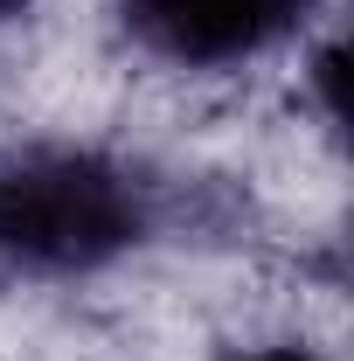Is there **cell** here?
<instances>
[{"label":"cell","mask_w":354,"mask_h":361,"mask_svg":"<svg viewBox=\"0 0 354 361\" xmlns=\"http://www.w3.org/2000/svg\"><path fill=\"white\" fill-rule=\"evenodd\" d=\"M146 229L139 180L90 146H28L0 160V264L21 278H90Z\"/></svg>","instance_id":"6da1fadb"},{"label":"cell","mask_w":354,"mask_h":361,"mask_svg":"<svg viewBox=\"0 0 354 361\" xmlns=\"http://www.w3.org/2000/svg\"><path fill=\"white\" fill-rule=\"evenodd\" d=\"M229 361H326V355H312V348H243Z\"/></svg>","instance_id":"3957f363"},{"label":"cell","mask_w":354,"mask_h":361,"mask_svg":"<svg viewBox=\"0 0 354 361\" xmlns=\"http://www.w3.org/2000/svg\"><path fill=\"white\" fill-rule=\"evenodd\" d=\"M319 0H118L146 56L174 70H236L292 42Z\"/></svg>","instance_id":"7a4b0ae2"},{"label":"cell","mask_w":354,"mask_h":361,"mask_svg":"<svg viewBox=\"0 0 354 361\" xmlns=\"http://www.w3.org/2000/svg\"><path fill=\"white\" fill-rule=\"evenodd\" d=\"M0 14H21V0H0Z\"/></svg>","instance_id":"277c9868"}]
</instances>
